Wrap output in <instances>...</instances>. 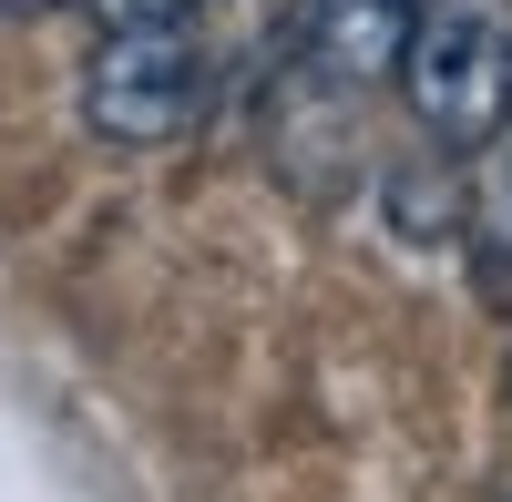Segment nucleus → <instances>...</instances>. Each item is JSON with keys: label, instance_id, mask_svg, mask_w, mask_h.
<instances>
[{"label": "nucleus", "instance_id": "1", "mask_svg": "<svg viewBox=\"0 0 512 502\" xmlns=\"http://www.w3.org/2000/svg\"><path fill=\"white\" fill-rule=\"evenodd\" d=\"M410 113L441 154H472V144H502L512 123V21L492 0H431L410 31Z\"/></svg>", "mask_w": 512, "mask_h": 502}, {"label": "nucleus", "instance_id": "2", "mask_svg": "<svg viewBox=\"0 0 512 502\" xmlns=\"http://www.w3.org/2000/svg\"><path fill=\"white\" fill-rule=\"evenodd\" d=\"M82 113L113 144H164L205 113V52L175 21H113V41L82 72Z\"/></svg>", "mask_w": 512, "mask_h": 502}, {"label": "nucleus", "instance_id": "3", "mask_svg": "<svg viewBox=\"0 0 512 502\" xmlns=\"http://www.w3.org/2000/svg\"><path fill=\"white\" fill-rule=\"evenodd\" d=\"M410 31L420 11L410 0H297V52L338 82H379L410 62Z\"/></svg>", "mask_w": 512, "mask_h": 502}, {"label": "nucleus", "instance_id": "4", "mask_svg": "<svg viewBox=\"0 0 512 502\" xmlns=\"http://www.w3.org/2000/svg\"><path fill=\"white\" fill-rule=\"evenodd\" d=\"M482 257H492V267H512V164H502L492 195H482Z\"/></svg>", "mask_w": 512, "mask_h": 502}, {"label": "nucleus", "instance_id": "5", "mask_svg": "<svg viewBox=\"0 0 512 502\" xmlns=\"http://www.w3.org/2000/svg\"><path fill=\"white\" fill-rule=\"evenodd\" d=\"M175 11H195V0H103V21H175Z\"/></svg>", "mask_w": 512, "mask_h": 502}, {"label": "nucleus", "instance_id": "6", "mask_svg": "<svg viewBox=\"0 0 512 502\" xmlns=\"http://www.w3.org/2000/svg\"><path fill=\"white\" fill-rule=\"evenodd\" d=\"M0 11H11V21H21V11H52V0H0Z\"/></svg>", "mask_w": 512, "mask_h": 502}]
</instances>
